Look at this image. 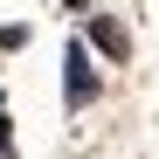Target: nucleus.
<instances>
[{"mask_svg": "<svg viewBox=\"0 0 159 159\" xmlns=\"http://www.w3.org/2000/svg\"><path fill=\"white\" fill-rule=\"evenodd\" d=\"M62 97H69V104H90V97H97V76H90L83 42H69V56H62Z\"/></svg>", "mask_w": 159, "mask_h": 159, "instance_id": "obj_1", "label": "nucleus"}, {"mask_svg": "<svg viewBox=\"0 0 159 159\" xmlns=\"http://www.w3.org/2000/svg\"><path fill=\"white\" fill-rule=\"evenodd\" d=\"M90 35H97V48H104V56H125V28H118V21H97Z\"/></svg>", "mask_w": 159, "mask_h": 159, "instance_id": "obj_2", "label": "nucleus"}]
</instances>
